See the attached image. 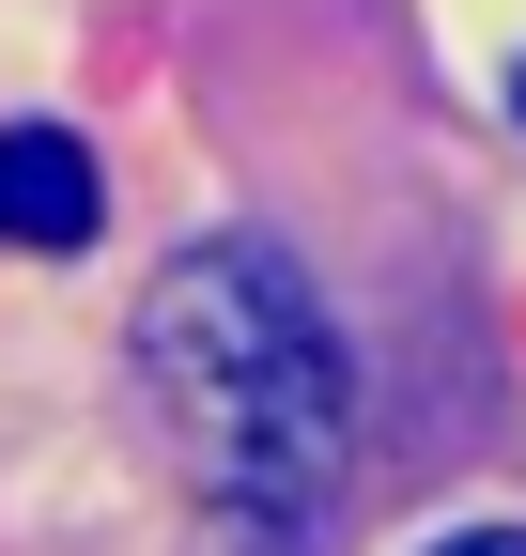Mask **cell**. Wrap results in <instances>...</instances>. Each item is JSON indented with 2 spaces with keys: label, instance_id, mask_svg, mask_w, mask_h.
<instances>
[{
  "label": "cell",
  "instance_id": "cell-4",
  "mask_svg": "<svg viewBox=\"0 0 526 556\" xmlns=\"http://www.w3.org/2000/svg\"><path fill=\"white\" fill-rule=\"evenodd\" d=\"M511 109H526V62H511Z\"/></svg>",
  "mask_w": 526,
  "mask_h": 556
},
{
  "label": "cell",
  "instance_id": "cell-3",
  "mask_svg": "<svg viewBox=\"0 0 526 556\" xmlns=\"http://www.w3.org/2000/svg\"><path fill=\"white\" fill-rule=\"evenodd\" d=\"M434 556H526V526H465V541H434Z\"/></svg>",
  "mask_w": 526,
  "mask_h": 556
},
{
  "label": "cell",
  "instance_id": "cell-1",
  "mask_svg": "<svg viewBox=\"0 0 526 556\" xmlns=\"http://www.w3.org/2000/svg\"><path fill=\"white\" fill-rule=\"evenodd\" d=\"M140 387H155V433L186 448V479L233 510V526H310L341 495V448H356V371H341V325L279 248H186L155 294H140Z\"/></svg>",
  "mask_w": 526,
  "mask_h": 556
},
{
  "label": "cell",
  "instance_id": "cell-2",
  "mask_svg": "<svg viewBox=\"0 0 526 556\" xmlns=\"http://www.w3.org/2000/svg\"><path fill=\"white\" fill-rule=\"evenodd\" d=\"M93 217H109V186H93V155L62 124H0V248H93Z\"/></svg>",
  "mask_w": 526,
  "mask_h": 556
}]
</instances>
